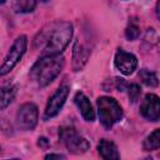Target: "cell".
<instances>
[{"mask_svg": "<svg viewBox=\"0 0 160 160\" xmlns=\"http://www.w3.org/2000/svg\"><path fill=\"white\" fill-rule=\"evenodd\" d=\"M98 152L105 160L120 159V152L118 150L116 144L114 141H111V140H108V139H101L99 141V144H98Z\"/></svg>", "mask_w": 160, "mask_h": 160, "instance_id": "12", "label": "cell"}, {"mask_svg": "<svg viewBox=\"0 0 160 160\" xmlns=\"http://www.w3.org/2000/svg\"><path fill=\"white\" fill-rule=\"evenodd\" d=\"M59 138H60L61 142L65 145V148L71 154H75V155L84 154L90 148L89 141L84 136L79 135L76 132V130L74 128H71V126H62V128H60Z\"/></svg>", "mask_w": 160, "mask_h": 160, "instance_id": "4", "label": "cell"}, {"mask_svg": "<svg viewBox=\"0 0 160 160\" xmlns=\"http://www.w3.org/2000/svg\"><path fill=\"white\" fill-rule=\"evenodd\" d=\"M39 119L38 106L32 102L22 104L16 112V124L21 130H32Z\"/></svg>", "mask_w": 160, "mask_h": 160, "instance_id": "6", "label": "cell"}, {"mask_svg": "<svg viewBox=\"0 0 160 160\" xmlns=\"http://www.w3.org/2000/svg\"><path fill=\"white\" fill-rule=\"evenodd\" d=\"M16 96V85L11 82L0 84V110L6 109Z\"/></svg>", "mask_w": 160, "mask_h": 160, "instance_id": "13", "label": "cell"}, {"mask_svg": "<svg viewBox=\"0 0 160 160\" xmlns=\"http://www.w3.org/2000/svg\"><path fill=\"white\" fill-rule=\"evenodd\" d=\"M5 1H6V0H0V4H4Z\"/></svg>", "mask_w": 160, "mask_h": 160, "instance_id": "22", "label": "cell"}, {"mask_svg": "<svg viewBox=\"0 0 160 160\" xmlns=\"http://www.w3.org/2000/svg\"><path fill=\"white\" fill-rule=\"evenodd\" d=\"M36 2V0H15L12 8L18 14H29L35 10Z\"/></svg>", "mask_w": 160, "mask_h": 160, "instance_id": "15", "label": "cell"}, {"mask_svg": "<svg viewBox=\"0 0 160 160\" xmlns=\"http://www.w3.org/2000/svg\"><path fill=\"white\" fill-rule=\"evenodd\" d=\"M36 1H41V2H46V1H49V0H36Z\"/></svg>", "mask_w": 160, "mask_h": 160, "instance_id": "21", "label": "cell"}, {"mask_svg": "<svg viewBox=\"0 0 160 160\" xmlns=\"http://www.w3.org/2000/svg\"><path fill=\"white\" fill-rule=\"evenodd\" d=\"M38 145H39L40 148H48V146H49V140H48L46 138H39Z\"/></svg>", "mask_w": 160, "mask_h": 160, "instance_id": "19", "label": "cell"}, {"mask_svg": "<svg viewBox=\"0 0 160 160\" xmlns=\"http://www.w3.org/2000/svg\"><path fill=\"white\" fill-rule=\"evenodd\" d=\"M45 159H65V155H62V154H48V155H45Z\"/></svg>", "mask_w": 160, "mask_h": 160, "instance_id": "20", "label": "cell"}, {"mask_svg": "<svg viewBox=\"0 0 160 160\" xmlns=\"http://www.w3.org/2000/svg\"><path fill=\"white\" fill-rule=\"evenodd\" d=\"M26 48H28V38L25 35H20L14 40L2 64L0 65V76H5L16 66V64L24 56Z\"/></svg>", "mask_w": 160, "mask_h": 160, "instance_id": "5", "label": "cell"}, {"mask_svg": "<svg viewBox=\"0 0 160 160\" xmlns=\"http://www.w3.org/2000/svg\"><path fill=\"white\" fill-rule=\"evenodd\" d=\"M96 105L99 120L105 129H111L116 122L122 119V108L114 98L101 96L96 100Z\"/></svg>", "mask_w": 160, "mask_h": 160, "instance_id": "3", "label": "cell"}, {"mask_svg": "<svg viewBox=\"0 0 160 160\" xmlns=\"http://www.w3.org/2000/svg\"><path fill=\"white\" fill-rule=\"evenodd\" d=\"M74 102L79 110V112L81 114V116L84 118V120L86 121H94L95 120V111L94 108L89 100V98L82 92V91H78L74 96Z\"/></svg>", "mask_w": 160, "mask_h": 160, "instance_id": "11", "label": "cell"}, {"mask_svg": "<svg viewBox=\"0 0 160 160\" xmlns=\"http://www.w3.org/2000/svg\"><path fill=\"white\" fill-rule=\"evenodd\" d=\"M140 35V26L135 20H130L126 29H125V36L128 40H135Z\"/></svg>", "mask_w": 160, "mask_h": 160, "instance_id": "17", "label": "cell"}, {"mask_svg": "<svg viewBox=\"0 0 160 160\" xmlns=\"http://www.w3.org/2000/svg\"><path fill=\"white\" fill-rule=\"evenodd\" d=\"M160 148V130L155 129L142 142V149L145 151H154Z\"/></svg>", "mask_w": 160, "mask_h": 160, "instance_id": "14", "label": "cell"}, {"mask_svg": "<svg viewBox=\"0 0 160 160\" xmlns=\"http://www.w3.org/2000/svg\"><path fill=\"white\" fill-rule=\"evenodd\" d=\"M125 91L128 92V96L131 102H136L141 95V88L138 84H129Z\"/></svg>", "mask_w": 160, "mask_h": 160, "instance_id": "18", "label": "cell"}, {"mask_svg": "<svg viewBox=\"0 0 160 160\" xmlns=\"http://www.w3.org/2000/svg\"><path fill=\"white\" fill-rule=\"evenodd\" d=\"M0 150H1V149H0Z\"/></svg>", "mask_w": 160, "mask_h": 160, "instance_id": "23", "label": "cell"}, {"mask_svg": "<svg viewBox=\"0 0 160 160\" xmlns=\"http://www.w3.org/2000/svg\"><path fill=\"white\" fill-rule=\"evenodd\" d=\"M74 34L69 21H55L42 28L34 39V48L41 49L42 55H59L69 45Z\"/></svg>", "mask_w": 160, "mask_h": 160, "instance_id": "1", "label": "cell"}, {"mask_svg": "<svg viewBox=\"0 0 160 160\" xmlns=\"http://www.w3.org/2000/svg\"><path fill=\"white\" fill-rule=\"evenodd\" d=\"M140 112L145 119H148L150 121H158L160 118L159 96L155 94H146L140 105Z\"/></svg>", "mask_w": 160, "mask_h": 160, "instance_id": "9", "label": "cell"}, {"mask_svg": "<svg viewBox=\"0 0 160 160\" xmlns=\"http://www.w3.org/2000/svg\"><path fill=\"white\" fill-rule=\"evenodd\" d=\"M139 79L141 80L144 85L150 86V88H156L159 85V79H158L156 72L150 71L148 69H141L139 71Z\"/></svg>", "mask_w": 160, "mask_h": 160, "instance_id": "16", "label": "cell"}, {"mask_svg": "<svg viewBox=\"0 0 160 160\" xmlns=\"http://www.w3.org/2000/svg\"><path fill=\"white\" fill-rule=\"evenodd\" d=\"M90 49L80 42V40H76L72 46V70L80 71L88 62V59L90 56Z\"/></svg>", "mask_w": 160, "mask_h": 160, "instance_id": "10", "label": "cell"}, {"mask_svg": "<svg viewBox=\"0 0 160 160\" xmlns=\"http://www.w3.org/2000/svg\"><path fill=\"white\" fill-rule=\"evenodd\" d=\"M69 92H70V89L68 85L59 86V89L48 100V104H46V108L44 111V120L52 119L60 112V110L62 109V106L69 96Z\"/></svg>", "mask_w": 160, "mask_h": 160, "instance_id": "7", "label": "cell"}, {"mask_svg": "<svg viewBox=\"0 0 160 160\" xmlns=\"http://www.w3.org/2000/svg\"><path fill=\"white\" fill-rule=\"evenodd\" d=\"M65 64V59L59 55H42L31 68L30 78L40 88L48 86L61 72Z\"/></svg>", "mask_w": 160, "mask_h": 160, "instance_id": "2", "label": "cell"}, {"mask_svg": "<svg viewBox=\"0 0 160 160\" xmlns=\"http://www.w3.org/2000/svg\"><path fill=\"white\" fill-rule=\"evenodd\" d=\"M115 68L122 74V75H131L136 68H138V59L134 54L128 52L122 49H118L114 59Z\"/></svg>", "mask_w": 160, "mask_h": 160, "instance_id": "8", "label": "cell"}]
</instances>
